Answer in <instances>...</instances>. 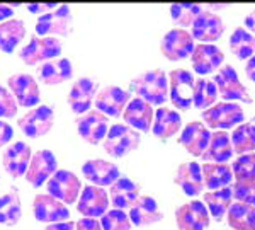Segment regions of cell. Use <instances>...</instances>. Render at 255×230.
<instances>
[{
  "instance_id": "1",
  "label": "cell",
  "mask_w": 255,
  "mask_h": 230,
  "mask_svg": "<svg viewBox=\"0 0 255 230\" xmlns=\"http://www.w3.org/2000/svg\"><path fill=\"white\" fill-rule=\"evenodd\" d=\"M131 90L151 106L162 108L168 101V77L163 70H148L134 77L129 84Z\"/></svg>"
},
{
  "instance_id": "2",
  "label": "cell",
  "mask_w": 255,
  "mask_h": 230,
  "mask_svg": "<svg viewBox=\"0 0 255 230\" xmlns=\"http://www.w3.org/2000/svg\"><path fill=\"white\" fill-rule=\"evenodd\" d=\"M203 123L213 131H228L237 128L245 120V113L238 102H216L209 109L201 113Z\"/></svg>"
},
{
  "instance_id": "3",
  "label": "cell",
  "mask_w": 255,
  "mask_h": 230,
  "mask_svg": "<svg viewBox=\"0 0 255 230\" xmlns=\"http://www.w3.org/2000/svg\"><path fill=\"white\" fill-rule=\"evenodd\" d=\"M196 79L186 68H175L168 73V99L177 109L189 111L194 101Z\"/></svg>"
},
{
  "instance_id": "4",
  "label": "cell",
  "mask_w": 255,
  "mask_h": 230,
  "mask_svg": "<svg viewBox=\"0 0 255 230\" xmlns=\"http://www.w3.org/2000/svg\"><path fill=\"white\" fill-rule=\"evenodd\" d=\"M139 133L136 130H133L128 125H111L109 131L106 135V140L102 142L104 150L108 152L111 157L121 159L126 157L128 154H131L133 150H136L139 147Z\"/></svg>"
},
{
  "instance_id": "5",
  "label": "cell",
  "mask_w": 255,
  "mask_h": 230,
  "mask_svg": "<svg viewBox=\"0 0 255 230\" xmlns=\"http://www.w3.org/2000/svg\"><path fill=\"white\" fill-rule=\"evenodd\" d=\"M63 44L58 38L51 36H32L29 43L20 50L19 56L26 65H38L44 61L60 58Z\"/></svg>"
},
{
  "instance_id": "6",
  "label": "cell",
  "mask_w": 255,
  "mask_h": 230,
  "mask_svg": "<svg viewBox=\"0 0 255 230\" xmlns=\"http://www.w3.org/2000/svg\"><path fill=\"white\" fill-rule=\"evenodd\" d=\"M215 85L220 97H223L226 102L242 101L245 104H252V97H250L249 90L242 84V80L238 79V73L232 65H223L216 72Z\"/></svg>"
},
{
  "instance_id": "7",
  "label": "cell",
  "mask_w": 255,
  "mask_h": 230,
  "mask_svg": "<svg viewBox=\"0 0 255 230\" xmlns=\"http://www.w3.org/2000/svg\"><path fill=\"white\" fill-rule=\"evenodd\" d=\"M48 195L65 205H73L82 195V181L73 172L60 169L46 183Z\"/></svg>"
},
{
  "instance_id": "8",
  "label": "cell",
  "mask_w": 255,
  "mask_h": 230,
  "mask_svg": "<svg viewBox=\"0 0 255 230\" xmlns=\"http://www.w3.org/2000/svg\"><path fill=\"white\" fill-rule=\"evenodd\" d=\"M72 32V9L58 5L55 10L39 15L36 20V36H68Z\"/></svg>"
},
{
  "instance_id": "9",
  "label": "cell",
  "mask_w": 255,
  "mask_h": 230,
  "mask_svg": "<svg viewBox=\"0 0 255 230\" xmlns=\"http://www.w3.org/2000/svg\"><path fill=\"white\" fill-rule=\"evenodd\" d=\"M196 39L187 29H170L162 38L160 51L168 61H182L192 55Z\"/></svg>"
},
{
  "instance_id": "10",
  "label": "cell",
  "mask_w": 255,
  "mask_h": 230,
  "mask_svg": "<svg viewBox=\"0 0 255 230\" xmlns=\"http://www.w3.org/2000/svg\"><path fill=\"white\" fill-rule=\"evenodd\" d=\"M22 133L29 138H39L51 131L55 125V111L51 106H38V108L27 111L22 118L17 121Z\"/></svg>"
},
{
  "instance_id": "11",
  "label": "cell",
  "mask_w": 255,
  "mask_h": 230,
  "mask_svg": "<svg viewBox=\"0 0 255 230\" xmlns=\"http://www.w3.org/2000/svg\"><path fill=\"white\" fill-rule=\"evenodd\" d=\"M129 101H131V94L128 90L119 87V85L111 84L99 90L94 104H96L97 111H101L108 118H119L125 113Z\"/></svg>"
},
{
  "instance_id": "12",
  "label": "cell",
  "mask_w": 255,
  "mask_h": 230,
  "mask_svg": "<svg viewBox=\"0 0 255 230\" xmlns=\"http://www.w3.org/2000/svg\"><path fill=\"white\" fill-rule=\"evenodd\" d=\"M175 224L179 230H206L211 224V215L203 201L192 200L175 210Z\"/></svg>"
},
{
  "instance_id": "13",
  "label": "cell",
  "mask_w": 255,
  "mask_h": 230,
  "mask_svg": "<svg viewBox=\"0 0 255 230\" xmlns=\"http://www.w3.org/2000/svg\"><path fill=\"white\" fill-rule=\"evenodd\" d=\"M75 125L82 140L90 145H99L106 140V135L109 131V118L101 111H89L77 118Z\"/></svg>"
},
{
  "instance_id": "14",
  "label": "cell",
  "mask_w": 255,
  "mask_h": 230,
  "mask_svg": "<svg viewBox=\"0 0 255 230\" xmlns=\"http://www.w3.org/2000/svg\"><path fill=\"white\" fill-rule=\"evenodd\" d=\"M109 193L106 188L89 184L82 190L77 210L84 215V219H102L109 212Z\"/></svg>"
},
{
  "instance_id": "15",
  "label": "cell",
  "mask_w": 255,
  "mask_h": 230,
  "mask_svg": "<svg viewBox=\"0 0 255 230\" xmlns=\"http://www.w3.org/2000/svg\"><path fill=\"white\" fill-rule=\"evenodd\" d=\"M225 32V22L216 12H211L209 9H204L196 17L194 24L191 26L192 38L199 43L213 44L223 36Z\"/></svg>"
},
{
  "instance_id": "16",
  "label": "cell",
  "mask_w": 255,
  "mask_h": 230,
  "mask_svg": "<svg viewBox=\"0 0 255 230\" xmlns=\"http://www.w3.org/2000/svg\"><path fill=\"white\" fill-rule=\"evenodd\" d=\"M32 213L36 220L43 224H58V222H68L70 210L65 203L53 198L51 195H38L32 201Z\"/></svg>"
},
{
  "instance_id": "17",
  "label": "cell",
  "mask_w": 255,
  "mask_h": 230,
  "mask_svg": "<svg viewBox=\"0 0 255 230\" xmlns=\"http://www.w3.org/2000/svg\"><path fill=\"white\" fill-rule=\"evenodd\" d=\"M58 171V162L51 150H39L32 155L31 164L26 172V181L34 188H41L48 183L55 172Z\"/></svg>"
},
{
  "instance_id": "18",
  "label": "cell",
  "mask_w": 255,
  "mask_h": 230,
  "mask_svg": "<svg viewBox=\"0 0 255 230\" xmlns=\"http://www.w3.org/2000/svg\"><path fill=\"white\" fill-rule=\"evenodd\" d=\"M211 130L203 121H191L184 126L179 137V143L194 157H203L206 152L209 140H211Z\"/></svg>"
},
{
  "instance_id": "19",
  "label": "cell",
  "mask_w": 255,
  "mask_h": 230,
  "mask_svg": "<svg viewBox=\"0 0 255 230\" xmlns=\"http://www.w3.org/2000/svg\"><path fill=\"white\" fill-rule=\"evenodd\" d=\"M97 92H99L97 80L90 79V77H82V79H79L73 84V87L68 92L70 108H72L75 114H79V116L89 113L90 106H92V102L97 97Z\"/></svg>"
},
{
  "instance_id": "20",
  "label": "cell",
  "mask_w": 255,
  "mask_h": 230,
  "mask_svg": "<svg viewBox=\"0 0 255 230\" xmlns=\"http://www.w3.org/2000/svg\"><path fill=\"white\" fill-rule=\"evenodd\" d=\"M225 55L215 44H196L194 51L191 55V63L196 73L199 75H209L223 67Z\"/></svg>"
},
{
  "instance_id": "21",
  "label": "cell",
  "mask_w": 255,
  "mask_h": 230,
  "mask_svg": "<svg viewBox=\"0 0 255 230\" xmlns=\"http://www.w3.org/2000/svg\"><path fill=\"white\" fill-rule=\"evenodd\" d=\"M9 87L17 104L24 108H34L39 102V85L29 73H14L9 79Z\"/></svg>"
},
{
  "instance_id": "22",
  "label": "cell",
  "mask_w": 255,
  "mask_h": 230,
  "mask_svg": "<svg viewBox=\"0 0 255 230\" xmlns=\"http://www.w3.org/2000/svg\"><path fill=\"white\" fill-rule=\"evenodd\" d=\"M123 120L128 126H131L136 131H146L151 130L155 120V109L151 104H148L146 101L139 99V97H133L129 101V104L126 106L125 113H123Z\"/></svg>"
},
{
  "instance_id": "23",
  "label": "cell",
  "mask_w": 255,
  "mask_h": 230,
  "mask_svg": "<svg viewBox=\"0 0 255 230\" xmlns=\"http://www.w3.org/2000/svg\"><path fill=\"white\" fill-rule=\"evenodd\" d=\"M85 179L90 181L92 186L99 188H111L116 181L121 178L119 169L113 162H108L104 159H92L87 160L82 167Z\"/></svg>"
},
{
  "instance_id": "24",
  "label": "cell",
  "mask_w": 255,
  "mask_h": 230,
  "mask_svg": "<svg viewBox=\"0 0 255 230\" xmlns=\"http://www.w3.org/2000/svg\"><path fill=\"white\" fill-rule=\"evenodd\" d=\"M31 159V147L26 142H15L14 145L3 152V169L12 179H19L26 176Z\"/></svg>"
},
{
  "instance_id": "25",
  "label": "cell",
  "mask_w": 255,
  "mask_h": 230,
  "mask_svg": "<svg viewBox=\"0 0 255 230\" xmlns=\"http://www.w3.org/2000/svg\"><path fill=\"white\" fill-rule=\"evenodd\" d=\"M141 184L136 181L121 176L113 186L109 188V200L116 210H126L131 208L138 201L141 195Z\"/></svg>"
},
{
  "instance_id": "26",
  "label": "cell",
  "mask_w": 255,
  "mask_h": 230,
  "mask_svg": "<svg viewBox=\"0 0 255 230\" xmlns=\"http://www.w3.org/2000/svg\"><path fill=\"white\" fill-rule=\"evenodd\" d=\"M174 183L184 191V195L192 196V198L201 195L204 191V179L201 166L197 162L180 164L175 171Z\"/></svg>"
},
{
  "instance_id": "27",
  "label": "cell",
  "mask_w": 255,
  "mask_h": 230,
  "mask_svg": "<svg viewBox=\"0 0 255 230\" xmlns=\"http://www.w3.org/2000/svg\"><path fill=\"white\" fill-rule=\"evenodd\" d=\"M129 220L136 227H148L163 220V213L160 212L158 203L153 196L141 195L136 203L129 208Z\"/></svg>"
},
{
  "instance_id": "28",
  "label": "cell",
  "mask_w": 255,
  "mask_h": 230,
  "mask_svg": "<svg viewBox=\"0 0 255 230\" xmlns=\"http://www.w3.org/2000/svg\"><path fill=\"white\" fill-rule=\"evenodd\" d=\"M180 128H182V120H180V114L177 111L165 108V106H162V108L155 111V120L151 131H153V135L158 140L167 142L175 133H179Z\"/></svg>"
},
{
  "instance_id": "29",
  "label": "cell",
  "mask_w": 255,
  "mask_h": 230,
  "mask_svg": "<svg viewBox=\"0 0 255 230\" xmlns=\"http://www.w3.org/2000/svg\"><path fill=\"white\" fill-rule=\"evenodd\" d=\"M233 145L232 137L228 131H213L211 140L206 152L203 154L204 162H216V164H228V160L233 157Z\"/></svg>"
},
{
  "instance_id": "30",
  "label": "cell",
  "mask_w": 255,
  "mask_h": 230,
  "mask_svg": "<svg viewBox=\"0 0 255 230\" xmlns=\"http://www.w3.org/2000/svg\"><path fill=\"white\" fill-rule=\"evenodd\" d=\"M73 77V67L68 58H55L39 65V79L46 85H60Z\"/></svg>"
},
{
  "instance_id": "31",
  "label": "cell",
  "mask_w": 255,
  "mask_h": 230,
  "mask_svg": "<svg viewBox=\"0 0 255 230\" xmlns=\"http://www.w3.org/2000/svg\"><path fill=\"white\" fill-rule=\"evenodd\" d=\"M204 179V188L208 191L223 190L232 184L233 179V169L228 164H216V162H204L201 166Z\"/></svg>"
},
{
  "instance_id": "32",
  "label": "cell",
  "mask_w": 255,
  "mask_h": 230,
  "mask_svg": "<svg viewBox=\"0 0 255 230\" xmlns=\"http://www.w3.org/2000/svg\"><path fill=\"white\" fill-rule=\"evenodd\" d=\"M203 200H204L203 203L206 205L209 215L216 222H221L225 219L226 213H228L230 207L233 205V190H232V186H228V188H223V190L206 191Z\"/></svg>"
},
{
  "instance_id": "33",
  "label": "cell",
  "mask_w": 255,
  "mask_h": 230,
  "mask_svg": "<svg viewBox=\"0 0 255 230\" xmlns=\"http://www.w3.org/2000/svg\"><path fill=\"white\" fill-rule=\"evenodd\" d=\"M26 36V26L20 19H9L0 24V51L12 53Z\"/></svg>"
},
{
  "instance_id": "34",
  "label": "cell",
  "mask_w": 255,
  "mask_h": 230,
  "mask_svg": "<svg viewBox=\"0 0 255 230\" xmlns=\"http://www.w3.org/2000/svg\"><path fill=\"white\" fill-rule=\"evenodd\" d=\"M232 145L233 152L240 155L255 154V123L244 121L232 131Z\"/></svg>"
},
{
  "instance_id": "35",
  "label": "cell",
  "mask_w": 255,
  "mask_h": 230,
  "mask_svg": "<svg viewBox=\"0 0 255 230\" xmlns=\"http://www.w3.org/2000/svg\"><path fill=\"white\" fill-rule=\"evenodd\" d=\"M230 51L238 60L249 61L255 55V36L245 27H237L230 36Z\"/></svg>"
},
{
  "instance_id": "36",
  "label": "cell",
  "mask_w": 255,
  "mask_h": 230,
  "mask_svg": "<svg viewBox=\"0 0 255 230\" xmlns=\"http://www.w3.org/2000/svg\"><path fill=\"white\" fill-rule=\"evenodd\" d=\"M226 215H228V225L233 230H255V208L250 205L235 201Z\"/></svg>"
},
{
  "instance_id": "37",
  "label": "cell",
  "mask_w": 255,
  "mask_h": 230,
  "mask_svg": "<svg viewBox=\"0 0 255 230\" xmlns=\"http://www.w3.org/2000/svg\"><path fill=\"white\" fill-rule=\"evenodd\" d=\"M22 215L19 195L14 190L0 196V225L14 227Z\"/></svg>"
},
{
  "instance_id": "38",
  "label": "cell",
  "mask_w": 255,
  "mask_h": 230,
  "mask_svg": "<svg viewBox=\"0 0 255 230\" xmlns=\"http://www.w3.org/2000/svg\"><path fill=\"white\" fill-rule=\"evenodd\" d=\"M218 96H220V94H218L215 80L197 79L196 87H194V101H192V106H194L197 111H206L211 108V106L216 104L215 101Z\"/></svg>"
},
{
  "instance_id": "39",
  "label": "cell",
  "mask_w": 255,
  "mask_h": 230,
  "mask_svg": "<svg viewBox=\"0 0 255 230\" xmlns=\"http://www.w3.org/2000/svg\"><path fill=\"white\" fill-rule=\"evenodd\" d=\"M233 179L238 184H254L255 183V154H247L237 157L232 164Z\"/></svg>"
},
{
  "instance_id": "40",
  "label": "cell",
  "mask_w": 255,
  "mask_h": 230,
  "mask_svg": "<svg viewBox=\"0 0 255 230\" xmlns=\"http://www.w3.org/2000/svg\"><path fill=\"white\" fill-rule=\"evenodd\" d=\"M168 10H170V17L174 20V24L180 27H191L196 17L204 9L197 3H174Z\"/></svg>"
},
{
  "instance_id": "41",
  "label": "cell",
  "mask_w": 255,
  "mask_h": 230,
  "mask_svg": "<svg viewBox=\"0 0 255 230\" xmlns=\"http://www.w3.org/2000/svg\"><path fill=\"white\" fill-rule=\"evenodd\" d=\"M101 225L104 230H131V220L129 215L125 210H109L101 219Z\"/></svg>"
},
{
  "instance_id": "42",
  "label": "cell",
  "mask_w": 255,
  "mask_h": 230,
  "mask_svg": "<svg viewBox=\"0 0 255 230\" xmlns=\"http://www.w3.org/2000/svg\"><path fill=\"white\" fill-rule=\"evenodd\" d=\"M15 114H17V101L12 96L10 90L0 85V118L2 120H10Z\"/></svg>"
},
{
  "instance_id": "43",
  "label": "cell",
  "mask_w": 255,
  "mask_h": 230,
  "mask_svg": "<svg viewBox=\"0 0 255 230\" xmlns=\"http://www.w3.org/2000/svg\"><path fill=\"white\" fill-rule=\"evenodd\" d=\"M233 200L238 203L250 205L255 208V183L254 184H233Z\"/></svg>"
},
{
  "instance_id": "44",
  "label": "cell",
  "mask_w": 255,
  "mask_h": 230,
  "mask_svg": "<svg viewBox=\"0 0 255 230\" xmlns=\"http://www.w3.org/2000/svg\"><path fill=\"white\" fill-rule=\"evenodd\" d=\"M12 137H14V130H12V126L9 125V123L0 120V149H2L3 145H7Z\"/></svg>"
},
{
  "instance_id": "45",
  "label": "cell",
  "mask_w": 255,
  "mask_h": 230,
  "mask_svg": "<svg viewBox=\"0 0 255 230\" xmlns=\"http://www.w3.org/2000/svg\"><path fill=\"white\" fill-rule=\"evenodd\" d=\"M75 230H104L101 222L96 219H82L75 224Z\"/></svg>"
},
{
  "instance_id": "46",
  "label": "cell",
  "mask_w": 255,
  "mask_h": 230,
  "mask_svg": "<svg viewBox=\"0 0 255 230\" xmlns=\"http://www.w3.org/2000/svg\"><path fill=\"white\" fill-rule=\"evenodd\" d=\"M58 5H55V3H38V5H27V10L32 12V14H38V15H44L48 14V12L55 10Z\"/></svg>"
},
{
  "instance_id": "47",
  "label": "cell",
  "mask_w": 255,
  "mask_h": 230,
  "mask_svg": "<svg viewBox=\"0 0 255 230\" xmlns=\"http://www.w3.org/2000/svg\"><path fill=\"white\" fill-rule=\"evenodd\" d=\"M15 7H17V5H5V3H0V24L12 19L10 15L14 14Z\"/></svg>"
},
{
  "instance_id": "48",
  "label": "cell",
  "mask_w": 255,
  "mask_h": 230,
  "mask_svg": "<svg viewBox=\"0 0 255 230\" xmlns=\"http://www.w3.org/2000/svg\"><path fill=\"white\" fill-rule=\"evenodd\" d=\"M44 230H75V224L73 222H58V224L48 225Z\"/></svg>"
},
{
  "instance_id": "49",
  "label": "cell",
  "mask_w": 255,
  "mask_h": 230,
  "mask_svg": "<svg viewBox=\"0 0 255 230\" xmlns=\"http://www.w3.org/2000/svg\"><path fill=\"white\" fill-rule=\"evenodd\" d=\"M245 75L249 77V79L252 80V82H255V55L249 61H247V65H245Z\"/></svg>"
},
{
  "instance_id": "50",
  "label": "cell",
  "mask_w": 255,
  "mask_h": 230,
  "mask_svg": "<svg viewBox=\"0 0 255 230\" xmlns=\"http://www.w3.org/2000/svg\"><path fill=\"white\" fill-rule=\"evenodd\" d=\"M245 29L255 36V9L245 17Z\"/></svg>"
}]
</instances>
